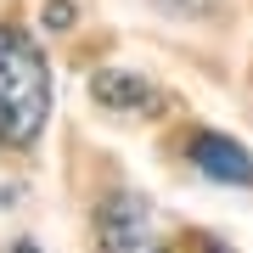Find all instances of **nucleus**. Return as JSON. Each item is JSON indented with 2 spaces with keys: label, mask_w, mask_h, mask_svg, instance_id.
Listing matches in <instances>:
<instances>
[{
  "label": "nucleus",
  "mask_w": 253,
  "mask_h": 253,
  "mask_svg": "<svg viewBox=\"0 0 253 253\" xmlns=\"http://www.w3.org/2000/svg\"><path fill=\"white\" fill-rule=\"evenodd\" d=\"M11 253H34V242H17V248H11Z\"/></svg>",
  "instance_id": "obj_8"
},
{
  "label": "nucleus",
  "mask_w": 253,
  "mask_h": 253,
  "mask_svg": "<svg viewBox=\"0 0 253 253\" xmlns=\"http://www.w3.org/2000/svg\"><path fill=\"white\" fill-rule=\"evenodd\" d=\"M163 6H169L174 17H191V11H197V17H208V11L219 6V0H163Z\"/></svg>",
  "instance_id": "obj_5"
},
{
  "label": "nucleus",
  "mask_w": 253,
  "mask_h": 253,
  "mask_svg": "<svg viewBox=\"0 0 253 253\" xmlns=\"http://www.w3.org/2000/svg\"><path fill=\"white\" fill-rule=\"evenodd\" d=\"M186 158H191V169H203L219 186H253V152L242 141L219 135V129H191L186 135Z\"/></svg>",
  "instance_id": "obj_3"
},
{
  "label": "nucleus",
  "mask_w": 253,
  "mask_h": 253,
  "mask_svg": "<svg viewBox=\"0 0 253 253\" xmlns=\"http://www.w3.org/2000/svg\"><path fill=\"white\" fill-rule=\"evenodd\" d=\"M90 96L101 101V107H113V113H152L158 107V90L141 79V73H129V68H101L90 79Z\"/></svg>",
  "instance_id": "obj_4"
},
{
  "label": "nucleus",
  "mask_w": 253,
  "mask_h": 253,
  "mask_svg": "<svg viewBox=\"0 0 253 253\" xmlns=\"http://www.w3.org/2000/svg\"><path fill=\"white\" fill-rule=\"evenodd\" d=\"M203 253H231V248H219V242H203Z\"/></svg>",
  "instance_id": "obj_7"
},
{
  "label": "nucleus",
  "mask_w": 253,
  "mask_h": 253,
  "mask_svg": "<svg viewBox=\"0 0 253 253\" xmlns=\"http://www.w3.org/2000/svg\"><path fill=\"white\" fill-rule=\"evenodd\" d=\"M45 23L51 28H68L73 23V6H68V0H51V6H45Z\"/></svg>",
  "instance_id": "obj_6"
},
{
  "label": "nucleus",
  "mask_w": 253,
  "mask_h": 253,
  "mask_svg": "<svg viewBox=\"0 0 253 253\" xmlns=\"http://www.w3.org/2000/svg\"><path fill=\"white\" fill-rule=\"evenodd\" d=\"M51 118V62L23 23H0V146H34Z\"/></svg>",
  "instance_id": "obj_1"
},
{
  "label": "nucleus",
  "mask_w": 253,
  "mask_h": 253,
  "mask_svg": "<svg viewBox=\"0 0 253 253\" xmlns=\"http://www.w3.org/2000/svg\"><path fill=\"white\" fill-rule=\"evenodd\" d=\"M96 242L101 253H169V242L158 236L152 203L141 191H113L96 208Z\"/></svg>",
  "instance_id": "obj_2"
}]
</instances>
